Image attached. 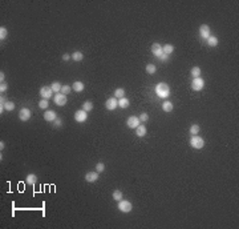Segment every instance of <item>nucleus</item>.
<instances>
[{"label": "nucleus", "instance_id": "nucleus-36", "mask_svg": "<svg viewBox=\"0 0 239 229\" xmlns=\"http://www.w3.org/2000/svg\"><path fill=\"white\" fill-rule=\"evenodd\" d=\"M8 89V85H7V83H1V84H0V92H1V93H4L5 91Z\"/></svg>", "mask_w": 239, "mask_h": 229}, {"label": "nucleus", "instance_id": "nucleus-16", "mask_svg": "<svg viewBox=\"0 0 239 229\" xmlns=\"http://www.w3.org/2000/svg\"><path fill=\"white\" fill-rule=\"evenodd\" d=\"M84 88H85V85L81 81H74L72 85V89L76 91V92H81V91H84Z\"/></svg>", "mask_w": 239, "mask_h": 229}, {"label": "nucleus", "instance_id": "nucleus-2", "mask_svg": "<svg viewBox=\"0 0 239 229\" xmlns=\"http://www.w3.org/2000/svg\"><path fill=\"white\" fill-rule=\"evenodd\" d=\"M190 145L194 149H201V148L205 147V140L202 139V137H199V136H193L190 139Z\"/></svg>", "mask_w": 239, "mask_h": 229}, {"label": "nucleus", "instance_id": "nucleus-14", "mask_svg": "<svg viewBox=\"0 0 239 229\" xmlns=\"http://www.w3.org/2000/svg\"><path fill=\"white\" fill-rule=\"evenodd\" d=\"M44 119H45V121H55V120L57 119V114H56V112H55V111L48 109V111H45Z\"/></svg>", "mask_w": 239, "mask_h": 229}, {"label": "nucleus", "instance_id": "nucleus-15", "mask_svg": "<svg viewBox=\"0 0 239 229\" xmlns=\"http://www.w3.org/2000/svg\"><path fill=\"white\" fill-rule=\"evenodd\" d=\"M129 104H130V101H129V99H128V97L118 99V107H120V108H122V109L128 108V107H129Z\"/></svg>", "mask_w": 239, "mask_h": 229}, {"label": "nucleus", "instance_id": "nucleus-23", "mask_svg": "<svg viewBox=\"0 0 239 229\" xmlns=\"http://www.w3.org/2000/svg\"><path fill=\"white\" fill-rule=\"evenodd\" d=\"M173 108H174V105H173V103H170V101H165L162 104V109L165 111V112H171Z\"/></svg>", "mask_w": 239, "mask_h": 229}, {"label": "nucleus", "instance_id": "nucleus-9", "mask_svg": "<svg viewBox=\"0 0 239 229\" xmlns=\"http://www.w3.org/2000/svg\"><path fill=\"white\" fill-rule=\"evenodd\" d=\"M210 27L207 24H202L201 27H199V35H201V37L202 39H207V37H210Z\"/></svg>", "mask_w": 239, "mask_h": 229}, {"label": "nucleus", "instance_id": "nucleus-17", "mask_svg": "<svg viewBox=\"0 0 239 229\" xmlns=\"http://www.w3.org/2000/svg\"><path fill=\"white\" fill-rule=\"evenodd\" d=\"M136 133H137L138 137H144V136L146 135V128H145V125H138V127L136 128Z\"/></svg>", "mask_w": 239, "mask_h": 229}, {"label": "nucleus", "instance_id": "nucleus-32", "mask_svg": "<svg viewBox=\"0 0 239 229\" xmlns=\"http://www.w3.org/2000/svg\"><path fill=\"white\" fill-rule=\"evenodd\" d=\"M5 37H7V28L0 27V40H4Z\"/></svg>", "mask_w": 239, "mask_h": 229}, {"label": "nucleus", "instance_id": "nucleus-24", "mask_svg": "<svg viewBox=\"0 0 239 229\" xmlns=\"http://www.w3.org/2000/svg\"><path fill=\"white\" fill-rule=\"evenodd\" d=\"M114 97L116 99L125 97V89H124V88H117V89L114 91Z\"/></svg>", "mask_w": 239, "mask_h": 229}, {"label": "nucleus", "instance_id": "nucleus-34", "mask_svg": "<svg viewBox=\"0 0 239 229\" xmlns=\"http://www.w3.org/2000/svg\"><path fill=\"white\" fill-rule=\"evenodd\" d=\"M104 169H105V165L102 163H98L97 165H96V171L98 172V173H101V172H104Z\"/></svg>", "mask_w": 239, "mask_h": 229}, {"label": "nucleus", "instance_id": "nucleus-30", "mask_svg": "<svg viewBox=\"0 0 239 229\" xmlns=\"http://www.w3.org/2000/svg\"><path fill=\"white\" fill-rule=\"evenodd\" d=\"M155 71H157V68H155L154 64H147V66H146V72H147V73L153 75V73H155Z\"/></svg>", "mask_w": 239, "mask_h": 229}, {"label": "nucleus", "instance_id": "nucleus-4", "mask_svg": "<svg viewBox=\"0 0 239 229\" xmlns=\"http://www.w3.org/2000/svg\"><path fill=\"white\" fill-rule=\"evenodd\" d=\"M31 116H32V112H31L29 108H21V109L19 111V119H20L21 121H28V120L31 119Z\"/></svg>", "mask_w": 239, "mask_h": 229}, {"label": "nucleus", "instance_id": "nucleus-33", "mask_svg": "<svg viewBox=\"0 0 239 229\" xmlns=\"http://www.w3.org/2000/svg\"><path fill=\"white\" fill-rule=\"evenodd\" d=\"M70 89H72V88H70L69 85H63V87H61L60 93H63V95H68L69 92H70Z\"/></svg>", "mask_w": 239, "mask_h": 229}, {"label": "nucleus", "instance_id": "nucleus-5", "mask_svg": "<svg viewBox=\"0 0 239 229\" xmlns=\"http://www.w3.org/2000/svg\"><path fill=\"white\" fill-rule=\"evenodd\" d=\"M203 87H205V80L202 77H195L193 79V83H191V88L194 91H202Z\"/></svg>", "mask_w": 239, "mask_h": 229}, {"label": "nucleus", "instance_id": "nucleus-26", "mask_svg": "<svg viewBox=\"0 0 239 229\" xmlns=\"http://www.w3.org/2000/svg\"><path fill=\"white\" fill-rule=\"evenodd\" d=\"M113 200H116V201L122 200V192L120 191V189H116V191L113 192Z\"/></svg>", "mask_w": 239, "mask_h": 229}, {"label": "nucleus", "instance_id": "nucleus-27", "mask_svg": "<svg viewBox=\"0 0 239 229\" xmlns=\"http://www.w3.org/2000/svg\"><path fill=\"white\" fill-rule=\"evenodd\" d=\"M199 129H201V128H199V125H198V124H193V125H191V127H190V133H191V135H193V136L198 135Z\"/></svg>", "mask_w": 239, "mask_h": 229}, {"label": "nucleus", "instance_id": "nucleus-19", "mask_svg": "<svg viewBox=\"0 0 239 229\" xmlns=\"http://www.w3.org/2000/svg\"><path fill=\"white\" fill-rule=\"evenodd\" d=\"M162 51H163V53H166V55H169V56H170L171 53L174 52V47H173L171 44H165L162 47Z\"/></svg>", "mask_w": 239, "mask_h": 229}, {"label": "nucleus", "instance_id": "nucleus-28", "mask_svg": "<svg viewBox=\"0 0 239 229\" xmlns=\"http://www.w3.org/2000/svg\"><path fill=\"white\" fill-rule=\"evenodd\" d=\"M82 109L85 111V112H89V111L93 109V104L90 101H85L84 104H82Z\"/></svg>", "mask_w": 239, "mask_h": 229}, {"label": "nucleus", "instance_id": "nucleus-11", "mask_svg": "<svg viewBox=\"0 0 239 229\" xmlns=\"http://www.w3.org/2000/svg\"><path fill=\"white\" fill-rule=\"evenodd\" d=\"M140 121H141V120H140V117L132 116V117H129V119H128V121H126V125H128L130 129H133V128L136 129V128L140 125Z\"/></svg>", "mask_w": 239, "mask_h": 229}, {"label": "nucleus", "instance_id": "nucleus-10", "mask_svg": "<svg viewBox=\"0 0 239 229\" xmlns=\"http://www.w3.org/2000/svg\"><path fill=\"white\" fill-rule=\"evenodd\" d=\"M151 53H153V55L157 57V59H159V57H161V55L163 53L162 45L158 44V43H154V44L151 45Z\"/></svg>", "mask_w": 239, "mask_h": 229}, {"label": "nucleus", "instance_id": "nucleus-38", "mask_svg": "<svg viewBox=\"0 0 239 229\" xmlns=\"http://www.w3.org/2000/svg\"><path fill=\"white\" fill-rule=\"evenodd\" d=\"M61 125H63V121H61V119L57 117V119L55 120V127H61Z\"/></svg>", "mask_w": 239, "mask_h": 229}, {"label": "nucleus", "instance_id": "nucleus-20", "mask_svg": "<svg viewBox=\"0 0 239 229\" xmlns=\"http://www.w3.org/2000/svg\"><path fill=\"white\" fill-rule=\"evenodd\" d=\"M207 40V44L210 45V47H217L218 45V37L217 36H210L206 39Z\"/></svg>", "mask_w": 239, "mask_h": 229}, {"label": "nucleus", "instance_id": "nucleus-42", "mask_svg": "<svg viewBox=\"0 0 239 229\" xmlns=\"http://www.w3.org/2000/svg\"><path fill=\"white\" fill-rule=\"evenodd\" d=\"M4 147H5V144L3 143V141H0V149L3 151V149H4Z\"/></svg>", "mask_w": 239, "mask_h": 229}, {"label": "nucleus", "instance_id": "nucleus-35", "mask_svg": "<svg viewBox=\"0 0 239 229\" xmlns=\"http://www.w3.org/2000/svg\"><path fill=\"white\" fill-rule=\"evenodd\" d=\"M140 120H141V121H144V123H145V121H147V120H149V114L145 113V112H144V113H141V114H140Z\"/></svg>", "mask_w": 239, "mask_h": 229}, {"label": "nucleus", "instance_id": "nucleus-29", "mask_svg": "<svg viewBox=\"0 0 239 229\" xmlns=\"http://www.w3.org/2000/svg\"><path fill=\"white\" fill-rule=\"evenodd\" d=\"M48 105H49V103L47 99H41L40 103H39V108H41V109H47Z\"/></svg>", "mask_w": 239, "mask_h": 229}, {"label": "nucleus", "instance_id": "nucleus-12", "mask_svg": "<svg viewBox=\"0 0 239 229\" xmlns=\"http://www.w3.org/2000/svg\"><path fill=\"white\" fill-rule=\"evenodd\" d=\"M55 104L59 107H63L66 104V95H63V93H57L55 96Z\"/></svg>", "mask_w": 239, "mask_h": 229}, {"label": "nucleus", "instance_id": "nucleus-22", "mask_svg": "<svg viewBox=\"0 0 239 229\" xmlns=\"http://www.w3.org/2000/svg\"><path fill=\"white\" fill-rule=\"evenodd\" d=\"M201 68L199 67H193L191 68V76H193V79H195V77H201Z\"/></svg>", "mask_w": 239, "mask_h": 229}, {"label": "nucleus", "instance_id": "nucleus-13", "mask_svg": "<svg viewBox=\"0 0 239 229\" xmlns=\"http://www.w3.org/2000/svg\"><path fill=\"white\" fill-rule=\"evenodd\" d=\"M100 177H98V172H88L85 175V180L88 181V183H96V181L98 180Z\"/></svg>", "mask_w": 239, "mask_h": 229}, {"label": "nucleus", "instance_id": "nucleus-37", "mask_svg": "<svg viewBox=\"0 0 239 229\" xmlns=\"http://www.w3.org/2000/svg\"><path fill=\"white\" fill-rule=\"evenodd\" d=\"M159 60H162V62H167V60H169V55H166V53H162V55H161V57H159Z\"/></svg>", "mask_w": 239, "mask_h": 229}, {"label": "nucleus", "instance_id": "nucleus-39", "mask_svg": "<svg viewBox=\"0 0 239 229\" xmlns=\"http://www.w3.org/2000/svg\"><path fill=\"white\" fill-rule=\"evenodd\" d=\"M5 103H7L5 97H4V96H1V97H0V105H3V107H4V104H5Z\"/></svg>", "mask_w": 239, "mask_h": 229}, {"label": "nucleus", "instance_id": "nucleus-1", "mask_svg": "<svg viewBox=\"0 0 239 229\" xmlns=\"http://www.w3.org/2000/svg\"><path fill=\"white\" fill-rule=\"evenodd\" d=\"M155 93H157L158 97L166 99L170 95V88H169V85H167L166 83H159L155 87Z\"/></svg>", "mask_w": 239, "mask_h": 229}, {"label": "nucleus", "instance_id": "nucleus-7", "mask_svg": "<svg viewBox=\"0 0 239 229\" xmlns=\"http://www.w3.org/2000/svg\"><path fill=\"white\" fill-rule=\"evenodd\" d=\"M53 93H55V92L52 91L51 87H41L40 88V96L43 99H47V100H48V99L52 97Z\"/></svg>", "mask_w": 239, "mask_h": 229}, {"label": "nucleus", "instance_id": "nucleus-25", "mask_svg": "<svg viewBox=\"0 0 239 229\" xmlns=\"http://www.w3.org/2000/svg\"><path fill=\"white\" fill-rule=\"evenodd\" d=\"M61 84L59 81H55V83H52V84H51V88H52V91L53 92H56V93H59V92H60L61 91Z\"/></svg>", "mask_w": 239, "mask_h": 229}, {"label": "nucleus", "instance_id": "nucleus-8", "mask_svg": "<svg viewBox=\"0 0 239 229\" xmlns=\"http://www.w3.org/2000/svg\"><path fill=\"white\" fill-rule=\"evenodd\" d=\"M105 107H106V109L114 111L118 107V99H116V97L108 99V100L105 101Z\"/></svg>", "mask_w": 239, "mask_h": 229}, {"label": "nucleus", "instance_id": "nucleus-18", "mask_svg": "<svg viewBox=\"0 0 239 229\" xmlns=\"http://www.w3.org/2000/svg\"><path fill=\"white\" fill-rule=\"evenodd\" d=\"M74 60V62H81L82 59H84V55H82L80 51H74V52L72 53V56H70Z\"/></svg>", "mask_w": 239, "mask_h": 229}, {"label": "nucleus", "instance_id": "nucleus-3", "mask_svg": "<svg viewBox=\"0 0 239 229\" xmlns=\"http://www.w3.org/2000/svg\"><path fill=\"white\" fill-rule=\"evenodd\" d=\"M118 209H120L122 213H129V212H132L133 205H132V203H130V201L121 200V201H118Z\"/></svg>", "mask_w": 239, "mask_h": 229}, {"label": "nucleus", "instance_id": "nucleus-31", "mask_svg": "<svg viewBox=\"0 0 239 229\" xmlns=\"http://www.w3.org/2000/svg\"><path fill=\"white\" fill-rule=\"evenodd\" d=\"M4 108H5V111H9V112H11V111L15 109V103H12V101H7V103L4 104Z\"/></svg>", "mask_w": 239, "mask_h": 229}, {"label": "nucleus", "instance_id": "nucleus-41", "mask_svg": "<svg viewBox=\"0 0 239 229\" xmlns=\"http://www.w3.org/2000/svg\"><path fill=\"white\" fill-rule=\"evenodd\" d=\"M4 77H5V76H4V72H0V80H1V83L4 81Z\"/></svg>", "mask_w": 239, "mask_h": 229}, {"label": "nucleus", "instance_id": "nucleus-6", "mask_svg": "<svg viewBox=\"0 0 239 229\" xmlns=\"http://www.w3.org/2000/svg\"><path fill=\"white\" fill-rule=\"evenodd\" d=\"M86 119H88V112H85L84 109L77 111L76 113H74V120H76L77 123H85Z\"/></svg>", "mask_w": 239, "mask_h": 229}, {"label": "nucleus", "instance_id": "nucleus-21", "mask_svg": "<svg viewBox=\"0 0 239 229\" xmlns=\"http://www.w3.org/2000/svg\"><path fill=\"white\" fill-rule=\"evenodd\" d=\"M36 181H37L36 175H33V173H29L28 176H27V184H29V185H35V184H36Z\"/></svg>", "mask_w": 239, "mask_h": 229}, {"label": "nucleus", "instance_id": "nucleus-40", "mask_svg": "<svg viewBox=\"0 0 239 229\" xmlns=\"http://www.w3.org/2000/svg\"><path fill=\"white\" fill-rule=\"evenodd\" d=\"M69 59H70V56H69L68 53H64V55H63V60H64V62H68Z\"/></svg>", "mask_w": 239, "mask_h": 229}]
</instances>
